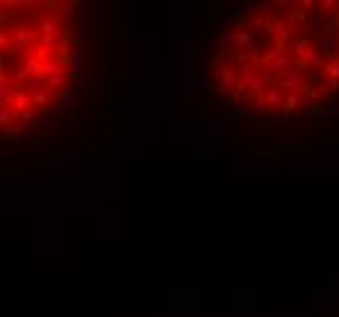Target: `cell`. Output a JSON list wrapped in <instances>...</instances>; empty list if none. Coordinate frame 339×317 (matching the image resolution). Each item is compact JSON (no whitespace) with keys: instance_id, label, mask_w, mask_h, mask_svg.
I'll use <instances>...</instances> for the list:
<instances>
[{"instance_id":"cell-1","label":"cell","mask_w":339,"mask_h":317,"mask_svg":"<svg viewBox=\"0 0 339 317\" xmlns=\"http://www.w3.org/2000/svg\"><path fill=\"white\" fill-rule=\"evenodd\" d=\"M213 88L251 117L317 115L339 100V0L246 7L213 54Z\"/></svg>"},{"instance_id":"cell-2","label":"cell","mask_w":339,"mask_h":317,"mask_svg":"<svg viewBox=\"0 0 339 317\" xmlns=\"http://www.w3.org/2000/svg\"><path fill=\"white\" fill-rule=\"evenodd\" d=\"M2 129L17 132L59 105L73 83L76 24L69 2H2Z\"/></svg>"}]
</instances>
